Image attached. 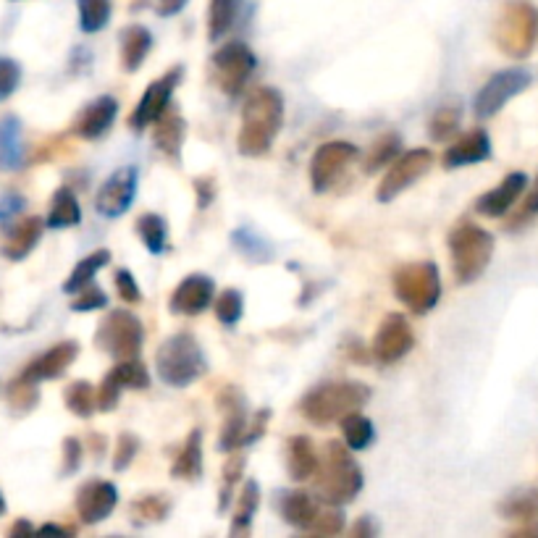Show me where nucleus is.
<instances>
[{
	"label": "nucleus",
	"mask_w": 538,
	"mask_h": 538,
	"mask_svg": "<svg viewBox=\"0 0 538 538\" xmlns=\"http://www.w3.org/2000/svg\"><path fill=\"white\" fill-rule=\"evenodd\" d=\"M284 126V95L276 87H258L242 105L237 150L245 158H260L273 147Z\"/></svg>",
	"instance_id": "f257e3e1"
},
{
	"label": "nucleus",
	"mask_w": 538,
	"mask_h": 538,
	"mask_svg": "<svg viewBox=\"0 0 538 538\" xmlns=\"http://www.w3.org/2000/svg\"><path fill=\"white\" fill-rule=\"evenodd\" d=\"M315 497L329 504H347L363 491V468L352 457V449L339 441H326L315 470Z\"/></svg>",
	"instance_id": "f03ea898"
},
{
	"label": "nucleus",
	"mask_w": 538,
	"mask_h": 538,
	"mask_svg": "<svg viewBox=\"0 0 538 538\" xmlns=\"http://www.w3.org/2000/svg\"><path fill=\"white\" fill-rule=\"evenodd\" d=\"M371 399V389L360 381H329L310 389L300 399L302 418L313 426H331L342 423L347 415L360 413Z\"/></svg>",
	"instance_id": "7ed1b4c3"
},
{
	"label": "nucleus",
	"mask_w": 538,
	"mask_h": 538,
	"mask_svg": "<svg viewBox=\"0 0 538 538\" xmlns=\"http://www.w3.org/2000/svg\"><path fill=\"white\" fill-rule=\"evenodd\" d=\"M155 371L163 384L174 386V389H187L197 378H203V373L208 371V360H205L203 347L195 334L182 331V334L168 336L155 352Z\"/></svg>",
	"instance_id": "20e7f679"
},
{
	"label": "nucleus",
	"mask_w": 538,
	"mask_h": 538,
	"mask_svg": "<svg viewBox=\"0 0 538 538\" xmlns=\"http://www.w3.org/2000/svg\"><path fill=\"white\" fill-rule=\"evenodd\" d=\"M449 255H452V271L457 284H473L481 279L491 258H494V237L481 226L460 221L449 231Z\"/></svg>",
	"instance_id": "39448f33"
},
{
	"label": "nucleus",
	"mask_w": 538,
	"mask_h": 538,
	"mask_svg": "<svg viewBox=\"0 0 538 538\" xmlns=\"http://www.w3.org/2000/svg\"><path fill=\"white\" fill-rule=\"evenodd\" d=\"M392 289L402 305L410 313L426 315L439 305L441 300V273L436 263L423 260V263H407L397 268L392 276Z\"/></svg>",
	"instance_id": "423d86ee"
},
{
	"label": "nucleus",
	"mask_w": 538,
	"mask_h": 538,
	"mask_svg": "<svg viewBox=\"0 0 538 538\" xmlns=\"http://www.w3.org/2000/svg\"><path fill=\"white\" fill-rule=\"evenodd\" d=\"M494 40L504 56L528 58L538 42V8L528 0H510L494 27Z\"/></svg>",
	"instance_id": "0eeeda50"
},
{
	"label": "nucleus",
	"mask_w": 538,
	"mask_h": 538,
	"mask_svg": "<svg viewBox=\"0 0 538 538\" xmlns=\"http://www.w3.org/2000/svg\"><path fill=\"white\" fill-rule=\"evenodd\" d=\"M142 342H145L142 321L126 308L111 310L105 315L98 326V334H95V344L116 360H129V357L140 355Z\"/></svg>",
	"instance_id": "6e6552de"
},
{
	"label": "nucleus",
	"mask_w": 538,
	"mask_h": 538,
	"mask_svg": "<svg viewBox=\"0 0 538 538\" xmlns=\"http://www.w3.org/2000/svg\"><path fill=\"white\" fill-rule=\"evenodd\" d=\"M255 66H258V61H255L250 45L234 40L213 56V77H216L218 87L224 90V95L237 98L245 92Z\"/></svg>",
	"instance_id": "1a4fd4ad"
},
{
	"label": "nucleus",
	"mask_w": 538,
	"mask_h": 538,
	"mask_svg": "<svg viewBox=\"0 0 538 538\" xmlns=\"http://www.w3.org/2000/svg\"><path fill=\"white\" fill-rule=\"evenodd\" d=\"M434 161V153L426 150V147H415V150H407V153L399 155L397 161L392 163V168L386 171L384 182L378 184V203H392L394 197L413 187L418 179H423L431 171Z\"/></svg>",
	"instance_id": "9d476101"
},
{
	"label": "nucleus",
	"mask_w": 538,
	"mask_h": 538,
	"mask_svg": "<svg viewBox=\"0 0 538 538\" xmlns=\"http://www.w3.org/2000/svg\"><path fill=\"white\" fill-rule=\"evenodd\" d=\"M357 155H360V150L352 142H323L310 161V187L315 192H329L342 179L344 171L357 161Z\"/></svg>",
	"instance_id": "9b49d317"
},
{
	"label": "nucleus",
	"mask_w": 538,
	"mask_h": 538,
	"mask_svg": "<svg viewBox=\"0 0 538 538\" xmlns=\"http://www.w3.org/2000/svg\"><path fill=\"white\" fill-rule=\"evenodd\" d=\"M531 87V74L525 69H504L497 71L489 82L483 84L473 103V113L476 119H491L502 111L504 105L510 103L515 95Z\"/></svg>",
	"instance_id": "f8f14e48"
},
{
	"label": "nucleus",
	"mask_w": 538,
	"mask_h": 538,
	"mask_svg": "<svg viewBox=\"0 0 538 538\" xmlns=\"http://www.w3.org/2000/svg\"><path fill=\"white\" fill-rule=\"evenodd\" d=\"M415 347V334L413 326L407 321L405 315L389 313L378 326L376 336H373L371 355L376 357L381 365H394L399 363L402 357L410 355V350Z\"/></svg>",
	"instance_id": "ddd939ff"
},
{
	"label": "nucleus",
	"mask_w": 538,
	"mask_h": 538,
	"mask_svg": "<svg viewBox=\"0 0 538 538\" xmlns=\"http://www.w3.org/2000/svg\"><path fill=\"white\" fill-rule=\"evenodd\" d=\"M182 82V66H174L171 71H166L161 79H155L145 92H142L140 103L132 111V119H129V126L134 132H145L147 126H153L155 121L161 119L166 108L171 105V98H174L176 84Z\"/></svg>",
	"instance_id": "4468645a"
},
{
	"label": "nucleus",
	"mask_w": 538,
	"mask_h": 538,
	"mask_svg": "<svg viewBox=\"0 0 538 538\" xmlns=\"http://www.w3.org/2000/svg\"><path fill=\"white\" fill-rule=\"evenodd\" d=\"M218 410L224 413V426H221V436H218V449L221 452H234V449L247 447V428H250V410H247L245 397L239 394V389L226 386L218 394Z\"/></svg>",
	"instance_id": "2eb2a0df"
},
{
	"label": "nucleus",
	"mask_w": 538,
	"mask_h": 538,
	"mask_svg": "<svg viewBox=\"0 0 538 538\" xmlns=\"http://www.w3.org/2000/svg\"><path fill=\"white\" fill-rule=\"evenodd\" d=\"M134 197H137V168L121 166L100 187L95 197V210L105 218H121L132 208Z\"/></svg>",
	"instance_id": "dca6fc26"
},
{
	"label": "nucleus",
	"mask_w": 538,
	"mask_h": 538,
	"mask_svg": "<svg viewBox=\"0 0 538 538\" xmlns=\"http://www.w3.org/2000/svg\"><path fill=\"white\" fill-rule=\"evenodd\" d=\"M213 297H216V284H213V279L205 276V273H192V276H187V279L176 284L168 308H171L174 315L195 318V315L205 313V310L213 305Z\"/></svg>",
	"instance_id": "f3484780"
},
{
	"label": "nucleus",
	"mask_w": 538,
	"mask_h": 538,
	"mask_svg": "<svg viewBox=\"0 0 538 538\" xmlns=\"http://www.w3.org/2000/svg\"><path fill=\"white\" fill-rule=\"evenodd\" d=\"M119 504V491L111 481H87L77 491V515L84 525H98Z\"/></svg>",
	"instance_id": "a211bd4d"
},
{
	"label": "nucleus",
	"mask_w": 538,
	"mask_h": 538,
	"mask_svg": "<svg viewBox=\"0 0 538 538\" xmlns=\"http://www.w3.org/2000/svg\"><path fill=\"white\" fill-rule=\"evenodd\" d=\"M525 187H528V176H525L523 171H512V174L504 176L497 187L478 197L476 210L486 218L507 216V213L518 205L520 197H523Z\"/></svg>",
	"instance_id": "6ab92c4d"
},
{
	"label": "nucleus",
	"mask_w": 538,
	"mask_h": 538,
	"mask_svg": "<svg viewBox=\"0 0 538 538\" xmlns=\"http://www.w3.org/2000/svg\"><path fill=\"white\" fill-rule=\"evenodd\" d=\"M116 116H119V103L111 95H100L98 100L84 105L71 132L77 134L79 140H100L111 129Z\"/></svg>",
	"instance_id": "aec40b11"
},
{
	"label": "nucleus",
	"mask_w": 538,
	"mask_h": 538,
	"mask_svg": "<svg viewBox=\"0 0 538 538\" xmlns=\"http://www.w3.org/2000/svg\"><path fill=\"white\" fill-rule=\"evenodd\" d=\"M79 355V344L77 342H58L53 344L48 352H42L37 360H32V363L21 371V376L32 378V381H56V378H61L63 373L69 371L71 363L77 360Z\"/></svg>",
	"instance_id": "412c9836"
},
{
	"label": "nucleus",
	"mask_w": 538,
	"mask_h": 538,
	"mask_svg": "<svg viewBox=\"0 0 538 538\" xmlns=\"http://www.w3.org/2000/svg\"><path fill=\"white\" fill-rule=\"evenodd\" d=\"M491 155V137L486 129H470L468 134H462L455 145L447 147V153L441 158L444 168H465L483 163Z\"/></svg>",
	"instance_id": "4be33fe9"
},
{
	"label": "nucleus",
	"mask_w": 538,
	"mask_h": 538,
	"mask_svg": "<svg viewBox=\"0 0 538 538\" xmlns=\"http://www.w3.org/2000/svg\"><path fill=\"white\" fill-rule=\"evenodd\" d=\"M45 221L40 216H27L19 218L11 229L6 231L3 237V245H0V255L8 260H24L29 252L35 250L37 242L42 239V231H45Z\"/></svg>",
	"instance_id": "5701e85b"
},
{
	"label": "nucleus",
	"mask_w": 538,
	"mask_h": 538,
	"mask_svg": "<svg viewBox=\"0 0 538 538\" xmlns=\"http://www.w3.org/2000/svg\"><path fill=\"white\" fill-rule=\"evenodd\" d=\"M184 137H187V124H184L182 119V111H179L176 105H168L166 113L153 124L155 147H158L166 158H171V161H179V158H182Z\"/></svg>",
	"instance_id": "b1692460"
},
{
	"label": "nucleus",
	"mask_w": 538,
	"mask_h": 538,
	"mask_svg": "<svg viewBox=\"0 0 538 538\" xmlns=\"http://www.w3.org/2000/svg\"><path fill=\"white\" fill-rule=\"evenodd\" d=\"M323 504L308 494V491H287L279 502V512L284 523L297 528V531H313L318 512Z\"/></svg>",
	"instance_id": "393cba45"
},
{
	"label": "nucleus",
	"mask_w": 538,
	"mask_h": 538,
	"mask_svg": "<svg viewBox=\"0 0 538 538\" xmlns=\"http://www.w3.org/2000/svg\"><path fill=\"white\" fill-rule=\"evenodd\" d=\"M318 452L308 436H292L287 441V473L292 481H310L318 470Z\"/></svg>",
	"instance_id": "a878e982"
},
{
	"label": "nucleus",
	"mask_w": 538,
	"mask_h": 538,
	"mask_svg": "<svg viewBox=\"0 0 538 538\" xmlns=\"http://www.w3.org/2000/svg\"><path fill=\"white\" fill-rule=\"evenodd\" d=\"M171 476L176 481H197V478L203 476V431L200 428H195L187 436V441L179 449V455L174 457Z\"/></svg>",
	"instance_id": "bb28decb"
},
{
	"label": "nucleus",
	"mask_w": 538,
	"mask_h": 538,
	"mask_svg": "<svg viewBox=\"0 0 538 538\" xmlns=\"http://www.w3.org/2000/svg\"><path fill=\"white\" fill-rule=\"evenodd\" d=\"M153 48V35L142 24H132L121 32V66L124 71H137Z\"/></svg>",
	"instance_id": "cd10ccee"
},
{
	"label": "nucleus",
	"mask_w": 538,
	"mask_h": 538,
	"mask_svg": "<svg viewBox=\"0 0 538 538\" xmlns=\"http://www.w3.org/2000/svg\"><path fill=\"white\" fill-rule=\"evenodd\" d=\"M24 166V140H21V124L16 116L0 119V168L16 171Z\"/></svg>",
	"instance_id": "c85d7f7f"
},
{
	"label": "nucleus",
	"mask_w": 538,
	"mask_h": 538,
	"mask_svg": "<svg viewBox=\"0 0 538 538\" xmlns=\"http://www.w3.org/2000/svg\"><path fill=\"white\" fill-rule=\"evenodd\" d=\"M82 221V208H79L77 195L71 192L69 187L56 189V195L50 200V210H48V221L45 224L50 229H71Z\"/></svg>",
	"instance_id": "c756f323"
},
{
	"label": "nucleus",
	"mask_w": 538,
	"mask_h": 538,
	"mask_svg": "<svg viewBox=\"0 0 538 538\" xmlns=\"http://www.w3.org/2000/svg\"><path fill=\"white\" fill-rule=\"evenodd\" d=\"M111 263V250H95L90 252L87 258H82L74 266V271L69 273V279L63 281V292L66 294H77L79 289H84L87 284H92L95 281V276H98L100 271H103L105 266Z\"/></svg>",
	"instance_id": "7c9ffc66"
},
{
	"label": "nucleus",
	"mask_w": 538,
	"mask_h": 538,
	"mask_svg": "<svg viewBox=\"0 0 538 538\" xmlns=\"http://www.w3.org/2000/svg\"><path fill=\"white\" fill-rule=\"evenodd\" d=\"M260 507V486L258 481H247L239 494L237 510H234V520H231V533L234 536H247L252 531V518Z\"/></svg>",
	"instance_id": "2f4dec72"
},
{
	"label": "nucleus",
	"mask_w": 538,
	"mask_h": 538,
	"mask_svg": "<svg viewBox=\"0 0 538 538\" xmlns=\"http://www.w3.org/2000/svg\"><path fill=\"white\" fill-rule=\"evenodd\" d=\"M168 512H171V499L163 494H145L129 504V518L134 525L161 523L168 518Z\"/></svg>",
	"instance_id": "473e14b6"
},
{
	"label": "nucleus",
	"mask_w": 538,
	"mask_h": 538,
	"mask_svg": "<svg viewBox=\"0 0 538 538\" xmlns=\"http://www.w3.org/2000/svg\"><path fill=\"white\" fill-rule=\"evenodd\" d=\"M134 229H137V234H140L142 245L147 247V252H153V255L166 252V247H168L166 218H161L158 213H142V216L137 218Z\"/></svg>",
	"instance_id": "72a5a7b5"
},
{
	"label": "nucleus",
	"mask_w": 538,
	"mask_h": 538,
	"mask_svg": "<svg viewBox=\"0 0 538 538\" xmlns=\"http://www.w3.org/2000/svg\"><path fill=\"white\" fill-rule=\"evenodd\" d=\"M108 381L116 384L124 392V389H147L150 386V376H147L145 363H140L137 357H129V360H119L108 371Z\"/></svg>",
	"instance_id": "f704fd0d"
},
{
	"label": "nucleus",
	"mask_w": 538,
	"mask_h": 538,
	"mask_svg": "<svg viewBox=\"0 0 538 538\" xmlns=\"http://www.w3.org/2000/svg\"><path fill=\"white\" fill-rule=\"evenodd\" d=\"M6 402L16 415L32 413V410L40 405V389H37V381H32V378L27 376L14 378L6 389Z\"/></svg>",
	"instance_id": "c9c22d12"
},
{
	"label": "nucleus",
	"mask_w": 538,
	"mask_h": 538,
	"mask_svg": "<svg viewBox=\"0 0 538 538\" xmlns=\"http://www.w3.org/2000/svg\"><path fill=\"white\" fill-rule=\"evenodd\" d=\"M504 520H518V523H528V520L538 518V494L533 489H520L515 494L504 499L499 504Z\"/></svg>",
	"instance_id": "e433bc0d"
},
{
	"label": "nucleus",
	"mask_w": 538,
	"mask_h": 538,
	"mask_svg": "<svg viewBox=\"0 0 538 538\" xmlns=\"http://www.w3.org/2000/svg\"><path fill=\"white\" fill-rule=\"evenodd\" d=\"M399 150H402V137H399V134L392 132L378 137L376 145L371 147V153L365 155L363 171L365 174H376V171H381L384 166H392L399 155H402Z\"/></svg>",
	"instance_id": "4c0bfd02"
},
{
	"label": "nucleus",
	"mask_w": 538,
	"mask_h": 538,
	"mask_svg": "<svg viewBox=\"0 0 538 538\" xmlns=\"http://www.w3.org/2000/svg\"><path fill=\"white\" fill-rule=\"evenodd\" d=\"M239 6L242 0H210L208 11V35L210 40H221L229 35V29L234 27V21L239 16Z\"/></svg>",
	"instance_id": "58836bf2"
},
{
	"label": "nucleus",
	"mask_w": 538,
	"mask_h": 538,
	"mask_svg": "<svg viewBox=\"0 0 538 538\" xmlns=\"http://www.w3.org/2000/svg\"><path fill=\"white\" fill-rule=\"evenodd\" d=\"M342 434L344 444L352 449V452H363L373 444L376 439V428H373L371 418H365L363 413H352L342 420Z\"/></svg>",
	"instance_id": "ea45409f"
},
{
	"label": "nucleus",
	"mask_w": 538,
	"mask_h": 538,
	"mask_svg": "<svg viewBox=\"0 0 538 538\" xmlns=\"http://www.w3.org/2000/svg\"><path fill=\"white\" fill-rule=\"evenodd\" d=\"M63 402L77 418H90L98 407V389L90 381H71L63 392Z\"/></svg>",
	"instance_id": "a19ab883"
},
{
	"label": "nucleus",
	"mask_w": 538,
	"mask_h": 538,
	"mask_svg": "<svg viewBox=\"0 0 538 538\" xmlns=\"http://www.w3.org/2000/svg\"><path fill=\"white\" fill-rule=\"evenodd\" d=\"M79 8V27L84 35H95L100 29L108 27L113 14L111 0H77Z\"/></svg>",
	"instance_id": "79ce46f5"
},
{
	"label": "nucleus",
	"mask_w": 538,
	"mask_h": 538,
	"mask_svg": "<svg viewBox=\"0 0 538 538\" xmlns=\"http://www.w3.org/2000/svg\"><path fill=\"white\" fill-rule=\"evenodd\" d=\"M245 476V455L234 449L229 452V460L224 462V470H221V489H218V512H226L231 502V494H234V486L242 481Z\"/></svg>",
	"instance_id": "37998d69"
},
{
	"label": "nucleus",
	"mask_w": 538,
	"mask_h": 538,
	"mask_svg": "<svg viewBox=\"0 0 538 538\" xmlns=\"http://www.w3.org/2000/svg\"><path fill=\"white\" fill-rule=\"evenodd\" d=\"M460 121H462V108H457V105H444V108H439V111L431 116V121H428V134H431V140L436 142L452 140L457 134V129H460Z\"/></svg>",
	"instance_id": "c03bdc74"
},
{
	"label": "nucleus",
	"mask_w": 538,
	"mask_h": 538,
	"mask_svg": "<svg viewBox=\"0 0 538 538\" xmlns=\"http://www.w3.org/2000/svg\"><path fill=\"white\" fill-rule=\"evenodd\" d=\"M213 310H216V318L224 326H237L242 321V313H245V297H242L239 289H226L216 297Z\"/></svg>",
	"instance_id": "a18cd8bd"
},
{
	"label": "nucleus",
	"mask_w": 538,
	"mask_h": 538,
	"mask_svg": "<svg viewBox=\"0 0 538 538\" xmlns=\"http://www.w3.org/2000/svg\"><path fill=\"white\" fill-rule=\"evenodd\" d=\"M342 531H344L342 504L323 502L321 512H318V520H315L313 525V533H318V536H336V533Z\"/></svg>",
	"instance_id": "49530a36"
},
{
	"label": "nucleus",
	"mask_w": 538,
	"mask_h": 538,
	"mask_svg": "<svg viewBox=\"0 0 538 538\" xmlns=\"http://www.w3.org/2000/svg\"><path fill=\"white\" fill-rule=\"evenodd\" d=\"M137 452H140V439L134 434H121L116 439V449H113V470L121 473V470L129 468Z\"/></svg>",
	"instance_id": "de8ad7c7"
},
{
	"label": "nucleus",
	"mask_w": 538,
	"mask_h": 538,
	"mask_svg": "<svg viewBox=\"0 0 538 538\" xmlns=\"http://www.w3.org/2000/svg\"><path fill=\"white\" fill-rule=\"evenodd\" d=\"M105 305H108V297H105L103 289L95 287V284H87L77 292V300L71 302V310L74 313H92V310H103Z\"/></svg>",
	"instance_id": "09e8293b"
},
{
	"label": "nucleus",
	"mask_w": 538,
	"mask_h": 538,
	"mask_svg": "<svg viewBox=\"0 0 538 538\" xmlns=\"http://www.w3.org/2000/svg\"><path fill=\"white\" fill-rule=\"evenodd\" d=\"M21 84V66L14 58L0 56V100H8L19 90Z\"/></svg>",
	"instance_id": "8fccbe9b"
},
{
	"label": "nucleus",
	"mask_w": 538,
	"mask_h": 538,
	"mask_svg": "<svg viewBox=\"0 0 538 538\" xmlns=\"http://www.w3.org/2000/svg\"><path fill=\"white\" fill-rule=\"evenodd\" d=\"M538 216V174L536 179H533V189L528 192V197L523 200V205L518 208V213L510 218V224H507V229L510 231H518L523 229V226H528L533 221V218Z\"/></svg>",
	"instance_id": "3c124183"
},
{
	"label": "nucleus",
	"mask_w": 538,
	"mask_h": 538,
	"mask_svg": "<svg viewBox=\"0 0 538 538\" xmlns=\"http://www.w3.org/2000/svg\"><path fill=\"white\" fill-rule=\"evenodd\" d=\"M113 284H116V294H119L124 305H137V302L142 300L140 284H137V279L132 276V271H126V268L116 271Z\"/></svg>",
	"instance_id": "603ef678"
},
{
	"label": "nucleus",
	"mask_w": 538,
	"mask_h": 538,
	"mask_svg": "<svg viewBox=\"0 0 538 538\" xmlns=\"http://www.w3.org/2000/svg\"><path fill=\"white\" fill-rule=\"evenodd\" d=\"M82 441L69 436V439H63V476H71V473H77L82 468Z\"/></svg>",
	"instance_id": "864d4df0"
},
{
	"label": "nucleus",
	"mask_w": 538,
	"mask_h": 538,
	"mask_svg": "<svg viewBox=\"0 0 538 538\" xmlns=\"http://www.w3.org/2000/svg\"><path fill=\"white\" fill-rule=\"evenodd\" d=\"M121 399V389L116 384H111L108 378H103V384L98 389V407L103 413H111L113 407L119 405Z\"/></svg>",
	"instance_id": "5fc2aeb1"
},
{
	"label": "nucleus",
	"mask_w": 538,
	"mask_h": 538,
	"mask_svg": "<svg viewBox=\"0 0 538 538\" xmlns=\"http://www.w3.org/2000/svg\"><path fill=\"white\" fill-rule=\"evenodd\" d=\"M195 189H197V205L200 208H208L216 197V184L213 179H195Z\"/></svg>",
	"instance_id": "6e6d98bb"
},
{
	"label": "nucleus",
	"mask_w": 538,
	"mask_h": 538,
	"mask_svg": "<svg viewBox=\"0 0 538 538\" xmlns=\"http://www.w3.org/2000/svg\"><path fill=\"white\" fill-rule=\"evenodd\" d=\"M187 3L189 0H158L155 11H158V16H176Z\"/></svg>",
	"instance_id": "4d7b16f0"
},
{
	"label": "nucleus",
	"mask_w": 538,
	"mask_h": 538,
	"mask_svg": "<svg viewBox=\"0 0 538 538\" xmlns=\"http://www.w3.org/2000/svg\"><path fill=\"white\" fill-rule=\"evenodd\" d=\"M352 536H376V525L368 518H360V523L352 528Z\"/></svg>",
	"instance_id": "13d9d810"
},
{
	"label": "nucleus",
	"mask_w": 538,
	"mask_h": 538,
	"mask_svg": "<svg viewBox=\"0 0 538 538\" xmlns=\"http://www.w3.org/2000/svg\"><path fill=\"white\" fill-rule=\"evenodd\" d=\"M19 208H21V197H14V200H3V203H0V221L8 216H14Z\"/></svg>",
	"instance_id": "bf43d9fd"
},
{
	"label": "nucleus",
	"mask_w": 538,
	"mask_h": 538,
	"mask_svg": "<svg viewBox=\"0 0 538 538\" xmlns=\"http://www.w3.org/2000/svg\"><path fill=\"white\" fill-rule=\"evenodd\" d=\"M29 533H35V528H32V523H27V520H19V523H14V528H11V536H29Z\"/></svg>",
	"instance_id": "052dcab7"
},
{
	"label": "nucleus",
	"mask_w": 538,
	"mask_h": 538,
	"mask_svg": "<svg viewBox=\"0 0 538 538\" xmlns=\"http://www.w3.org/2000/svg\"><path fill=\"white\" fill-rule=\"evenodd\" d=\"M40 533H61V536H71V531H69V528H63V525H53V523L42 525V528H40Z\"/></svg>",
	"instance_id": "680f3d73"
},
{
	"label": "nucleus",
	"mask_w": 538,
	"mask_h": 538,
	"mask_svg": "<svg viewBox=\"0 0 538 538\" xmlns=\"http://www.w3.org/2000/svg\"><path fill=\"white\" fill-rule=\"evenodd\" d=\"M6 512V499H3V494H0V515Z\"/></svg>",
	"instance_id": "e2e57ef3"
}]
</instances>
